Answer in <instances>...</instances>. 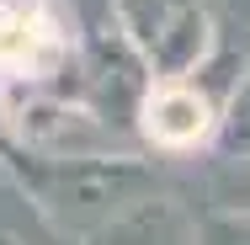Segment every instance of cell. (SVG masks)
I'll return each instance as SVG.
<instances>
[{
	"label": "cell",
	"mask_w": 250,
	"mask_h": 245,
	"mask_svg": "<svg viewBox=\"0 0 250 245\" xmlns=\"http://www.w3.org/2000/svg\"><path fill=\"white\" fill-rule=\"evenodd\" d=\"M208 128H213V101H208V91L187 86V80H170L144 101V134L165 149L197 144V139H208Z\"/></svg>",
	"instance_id": "obj_1"
},
{
	"label": "cell",
	"mask_w": 250,
	"mask_h": 245,
	"mask_svg": "<svg viewBox=\"0 0 250 245\" xmlns=\"http://www.w3.org/2000/svg\"><path fill=\"white\" fill-rule=\"evenodd\" d=\"M53 53H59V32L43 11L0 5V75H32L53 64Z\"/></svg>",
	"instance_id": "obj_2"
}]
</instances>
